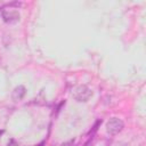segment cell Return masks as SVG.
Returning a JSON list of instances; mask_svg holds the SVG:
<instances>
[{"mask_svg":"<svg viewBox=\"0 0 146 146\" xmlns=\"http://www.w3.org/2000/svg\"><path fill=\"white\" fill-rule=\"evenodd\" d=\"M124 124L123 121L119 117H112L106 122V132L111 136H115L122 131Z\"/></svg>","mask_w":146,"mask_h":146,"instance_id":"1","label":"cell"},{"mask_svg":"<svg viewBox=\"0 0 146 146\" xmlns=\"http://www.w3.org/2000/svg\"><path fill=\"white\" fill-rule=\"evenodd\" d=\"M72 95H73L74 99L78 102H87L91 97L92 92L87 86H78L76 88L73 89Z\"/></svg>","mask_w":146,"mask_h":146,"instance_id":"2","label":"cell"},{"mask_svg":"<svg viewBox=\"0 0 146 146\" xmlns=\"http://www.w3.org/2000/svg\"><path fill=\"white\" fill-rule=\"evenodd\" d=\"M1 16H2L3 21L9 24H14L19 21V14L16 10H3Z\"/></svg>","mask_w":146,"mask_h":146,"instance_id":"3","label":"cell"},{"mask_svg":"<svg viewBox=\"0 0 146 146\" xmlns=\"http://www.w3.org/2000/svg\"><path fill=\"white\" fill-rule=\"evenodd\" d=\"M26 94V89L24 86H17L14 90H13V94H11V98L15 102H18V100H22L23 97L25 96Z\"/></svg>","mask_w":146,"mask_h":146,"instance_id":"4","label":"cell"},{"mask_svg":"<svg viewBox=\"0 0 146 146\" xmlns=\"http://www.w3.org/2000/svg\"><path fill=\"white\" fill-rule=\"evenodd\" d=\"M2 11H3V10H2L1 8H0V15H2Z\"/></svg>","mask_w":146,"mask_h":146,"instance_id":"5","label":"cell"}]
</instances>
